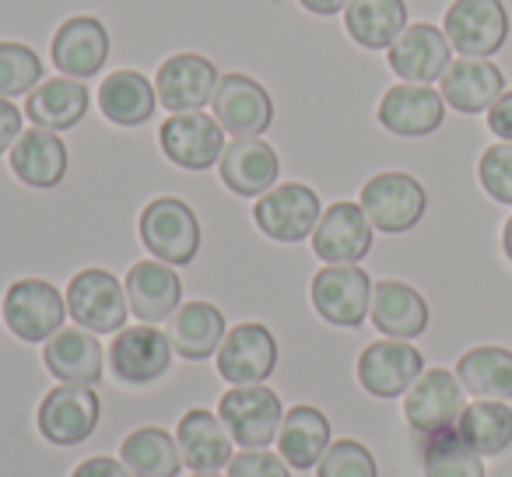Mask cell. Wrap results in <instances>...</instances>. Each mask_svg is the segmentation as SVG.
Segmentation results:
<instances>
[{"label": "cell", "mask_w": 512, "mask_h": 477, "mask_svg": "<svg viewBox=\"0 0 512 477\" xmlns=\"http://www.w3.org/2000/svg\"><path fill=\"white\" fill-rule=\"evenodd\" d=\"M144 250L169 267H186L200 253V221L179 197H155L137 218Z\"/></svg>", "instance_id": "cell-1"}, {"label": "cell", "mask_w": 512, "mask_h": 477, "mask_svg": "<svg viewBox=\"0 0 512 477\" xmlns=\"http://www.w3.org/2000/svg\"><path fill=\"white\" fill-rule=\"evenodd\" d=\"M67 313L74 316L81 330L92 334H120L127 327L130 302L123 281H116L102 267H85L67 285Z\"/></svg>", "instance_id": "cell-2"}, {"label": "cell", "mask_w": 512, "mask_h": 477, "mask_svg": "<svg viewBox=\"0 0 512 477\" xmlns=\"http://www.w3.org/2000/svg\"><path fill=\"white\" fill-rule=\"evenodd\" d=\"M320 197L313 186L306 183H278L274 190H267L264 197H256L253 204V221L256 228L274 239V243H306L313 239L316 225H320Z\"/></svg>", "instance_id": "cell-3"}, {"label": "cell", "mask_w": 512, "mask_h": 477, "mask_svg": "<svg viewBox=\"0 0 512 477\" xmlns=\"http://www.w3.org/2000/svg\"><path fill=\"white\" fill-rule=\"evenodd\" d=\"M313 309L323 323L341 330H355L369 320L372 278L358 264H327L309 288Z\"/></svg>", "instance_id": "cell-4"}, {"label": "cell", "mask_w": 512, "mask_h": 477, "mask_svg": "<svg viewBox=\"0 0 512 477\" xmlns=\"http://www.w3.org/2000/svg\"><path fill=\"white\" fill-rule=\"evenodd\" d=\"M218 418L228 428L232 442H239L242 449H260L278 439V428L285 421V407H281L278 393L264 383L232 386L228 393H221Z\"/></svg>", "instance_id": "cell-5"}, {"label": "cell", "mask_w": 512, "mask_h": 477, "mask_svg": "<svg viewBox=\"0 0 512 477\" xmlns=\"http://www.w3.org/2000/svg\"><path fill=\"white\" fill-rule=\"evenodd\" d=\"M67 299L43 278H22L4 295V323L25 344H46L64 330Z\"/></svg>", "instance_id": "cell-6"}, {"label": "cell", "mask_w": 512, "mask_h": 477, "mask_svg": "<svg viewBox=\"0 0 512 477\" xmlns=\"http://www.w3.org/2000/svg\"><path fill=\"white\" fill-rule=\"evenodd\" d=\"M362 211L372 221V228L386 235L411 232L421 218H425L428 193L407 172H376L369 183L362 186Z\"/></svg>", "instance_id": "cell-7"}, {"label": "cell", "mask_w": 512, "mask_h": 477, "mask_svg": "<svg viewBox=\"0 0 512 477\" xmlns=\"http://www.w3.org/2000/svg\"><path fill=\"white\" fill-rule=\"evenodd\" d=\"M442 32L460 57L491 60L509 39V11L502 0H453Z\"/></svg>", "instance_id": "cell-8"}, {"label": "cell", "mask_w": 512, "mask_h": 477, "mask_svg": "<svg viewBox=\"0 0 512 477\" xmlns=\"http://www.w3.org/2000/svg\"><path fill=\"white\" fill-rule=\"evenodd\" d=\"M211 109H214L211 116L221 123V130L235 137H260V134H267L274 123L271 92L256 78L239 74V71L221 74L218 78Z\"/></svg>", "instance_id": "cell-9"}, {"label": "cell", "mask_w": 512, "mask_h": 477, "mask_svg": "<svg viewBox=\"0 0 512 477\" xmlns=\"http://www.w3.org/2000/svg\"><path fill=\"white\" fill-rule=\"evenodd\" d=\"M463 407H467V390L449 369H425L418 383L404 393V418L421 435L456 428Z\"/></svg>", "instance_id": "cell-10"}, {"label": "cell", "mask_w": 512, "mask_h": 477, "mask_svg": "<svg viewBox=\"0 0 512 477\" xmlns=\"http://www.w3.org/2000/svg\"><path fill=\"white\" fill-rule=\"evenodd\" d=\"M169 334L155 330L151 323L123 327L109 344V369L123 386H151L172 369Z\"/></svg>", "instance_id": "cell-11"}, {"label": "cell", "mask_w": 512, "mask_h": 477, "mask_svg": "<svg viewBox=\"0 0 512 477\" xmlns=\"http://www.w3.org/2000/svg\"><path fill=\"white\" fill-rule=\"evenodd\" d=\"M421 372H425V355L411 341L386 337V341H372L358 355V383L369 397L379 400L404 397L418 383Z\"/></svg>", "instance_id": "cell-12"}, {"label": "cell", "mask_w": 512, "mask_h": 477, "mask_svg": "<svg viewBox=\"0 0 512 477\" xmlns=\"http://www.w3.org/2000/svg\"><path fill=\"white\" fill-rule=\"evenodd\" d=\"M158 144L172 165L186 172H204L221 162L228 141L221 123L200 109V113H172L158 130Z\"/></svg>", "instance_id": "cell-13"}, {"label": "cell", "mask_w": 512, "mask_h": 477, "mask_svg": "<svg viewBox=\"0 0 512 477\" xmlns=\"http://www.w3.org/2000/svg\"><path fill=\"white\" fill-rule=\"evenodd\" d=\"M99 393L92 386H53L39 404V432L53 446H78L99 428Z\"/></svg>", "instance_id": "cell-14"}, {"label": "cell", "mask_w": 512, "mask_h": 477, "mask_svg": "<svg viewBox=\"0 0 512 477\" xmlns=\"http://www.w3.org/2000/svg\"><path fill=\"white\" fill-rule=\"evenodd\" d=\"M218 372L232 386H256L278 369V341L264 323H239L218 348Z\"/></svg>", "instance_id": "cell-15"}, {"label": "cell", "mask_w": 512, "mask_h": 477, "mask_svg": "<svg viewBox=\"0 0 512 477\" xmlns=\"http://www.w3.org/2000/svg\"><path fill=\"white\" fill-rule=\"evenodd\" d=\"M372 221L365 218L362 204L337 200L320 214L313 232V253L323 264H362L372 250Z\"/></svg>", "instance_id": "cell-16"}, {"label": "cell", "mask_w": 512, "mask_h": 477, "mask_svg": "<svg viewBox=\"0 0 512 477\" xmlns=\"http://www.w3.org/2000/svg\"><path fill=\"white\" fill-rule=\"evenodd\" d=\"M386 60H390V71L407 85H432L453 64V46L442 29L418 22L400 32L397 43L386 50Z\"/></svg>", "instance_id": "cell-17"}, {"label": "cell", "mask_w": 512, "mask_h": 477, "mask_svg": "<svg viewBox=\"0 0 512 477\" xmlns=\"http://www.w3.org/2000/svg\"><path fill=\"white\" fill-rule=\"evenodd\" d=\"M218 67L200 53H176L155 74V92L169 113H200L211 106L218 88Z\"/></svg>", "instance_id": "cell-18"}, {"label": "cell", "mask_w": 512, "mask_h": 477, "mask_svg": "<svg viewBox=\"0 0 512 477\" xmlns=\"http://www.w3.org/2000/svg\"><path fill=\"white\" fill-rule=\"evenodd\" d=\"M218 176L235 197H264L278 186L281 158L264 137H232L221 151Z\"/></svg>", "instance_id": "cell-19"}, {"label": "cell", "mask_w": 512, "mask_h": 477, "mask_svg": "<svg viewBox=\"0 0 512 477\" xmlns=\"http://www.w3.org/2000/svg\"><path fill=\"white\" fill-rule=\"evenodd\" d=\"M53 67L67 78H95L109 60V29L92 15H74L53 32L50 43Z\"/></svg>", "instance_id": "cell-20"}, {"label": "cell", "mask_w": 512, "mask_h": 477, "mask_svg": "<svg viewBox=\"0 0 512 477\" xmlns=\"http://www.w3.org/2000/svg\"><path fill=\"white\" fill-rule=\"evenodd\" d=\"M379 123L397 137H428L446 120V102L432 85H400L386 88L376 109Z\"/></svg>", "instance_id": "cell-21"}, {"label": "cell", "mask_w": 512, "mask_h": 477, "mask_svg": "<svg viewBox=\"0 0 512 477\" xmlns=\"http://www.w3.org/2000/svg\"><path fill=\"white\" fill-rule=\"evenodd\" d=\"M127 302L130 313L141 323H165L179 306H183V281L162 260H137L127 271Z\"/></svg>", "instance_id": "cell-22"}, {"label": "cell", "mask_w": 512, "mask_h": 477, "mask_svg": "<svg viewBox=\"0 0 512 477\" xmlns=\"http://www.w3.org/2000/svg\"><path fill=\"white\" fill-rule=\"evenodd\" d=\"M505 92V74L491 60L481 57H460L446 67L439 78V95L446 106H453L463 116L488 113L495 99Z\"/></svg>", "instance_id": "cell-23"}, {"label": "cell", "mask_w": 512, "mask_h": 477, "mask_svg": "<svg viewBox=\"0 0 512 477\" xmlns=\"http://www.w3.org/2000/svg\"><path fill=\"white\" fill-rule=\"evenodd\" d=\"M372 327L393 341H414L428 330V302L418 288L404 281H376L369 306Z\"/></svg>", "instance_id": "cell-24"}, {"label": "cell", "mask_w": 512, "mask_h": 477, "mask_svg": "<svg viewBox=\"0 0 512 477\" xmlns=\"http://www.w3.org/2000/svg\"><path fill=\"white\" fill-rule=\"evenodd\" d=\"M43 365L50 369L53 379L71 386H95L106 372V355L92 330H57L43 348Z\"/></svg>", "instance_id": "cell-25"}, {"label": "cell", "mask_w": 512, "mask_h": 477, "mask_svg": "<svg viewBox=\"0 0 512 477\" xmlns=\"http://www.w3.org/2000/svg\"><path fill=\"white\" fill-rule=\"evenodd\" d=\"M176 442L179 453H183V463L193 470V474H218L221 467L232 463V435L221 425L218 414L204 411V407H193V411L183 414L176 428Z\"/></svg>", "instance_id": "cell-26"}, {"label": "cell", "mask_w": 512, "mask_h": 477, "mask_svg": "<svg viewBox=\"0 0 512 477\" xmlns=\"http://www.w3.org/2000/svg\"><path fill=\"white\" fill-rule=\"evenodd\" d=\"M11 172L32 190H53L67 176V144L57 137V130H22L11 148Z\"/></svg>", "instance_id": "cell-27"}, {"label": "cell", "mask_w": 512, "mask_h": 477, "mask_svg": "<svg viewBox=\"0 0 512 477\" xmlns=\"http://www.w3.org/2000/svg\"><path fill=\"white\" fill-rule=\"evenodd\" d=\"M225 334V313L211 302H183L169 316V344L186 362H204V358L218 355Z\"/></svg>", "instance_id": "cell-28"}, {"label": "cell", "mask_w": 512, "mask_h": 477, "mask_svg": "<svg viewBox=\"0 0 512 477\" xmlns=\"http://www.w3.org/2000/svg\"><path fill=\"white\" fill-rule=\"evenodd\" d=\"M92 95H88L85 81L78 78H50L39 88H32L25 99V120H32V127L43 130H71L85 120Z\"/></svg>", "instance_id": "cell-29"}, {"label": "cell", "mask_w": 512, "mask_h": 477, "mask_svg": "<svg viewBox=\"0 0 512 477\" xmlns=\"http://www.w3.org/2000/svg\"><path fill=\"white\" fill-rule=\"evenodd\" d=\"M330 449V421L320 407L299 404L285 411L278 428V453L292 470H313Z\"/></svg>", "instance_id": "cell-30"}, {"label": "cell", "mask_w": 512, "mask_h": 477, "mask_svg": "<svg viewBox=\"0 0 512 477\" xmlns=\"http://www.w3.org/2000/svg\"><path fill=\"white\" fill-rule=\"evenodd\" d=\"M155 106V81H148L137 71H113L99 85V109L116 127H141L155 116Z\"/></svg>", "instance_id": "cell-31"}, {"label": "cell", "mask_w": 512, "mask_h": 477, "mask_svg": "<svg viewBox=\"0 0 512 477\" xmlns=\"http://www.w3.org/2000/svg\"><path fill=\"white\" fill-rule=\"evenodd\" d=\"M344 29L362 50H390L407 29L404 0H351L344 8Z\"/></svg>", "instance_id": "cell-32"}, {"label": "cell", "mask_w": 512, "mask_h": 477, "mask_svg": "<svg viewBox=\"0 0 512 477\" xmlns=\"http://www.w3.org/2000/svg\"><path fill=\"white\" fill-rule=\"evenodd\" d=\"M456 379L477 400H512V351L498 344L463 351L456 362Z\"/></svg>", "instance_id": "cell-33"}, {"label": "cell", "mask_w": 512, "mask_h": 477, "mask_svg": "<svg viewBox=\"0 0 512 477\" xmlns=\"http://www.w3.org/2000/svg\"><path fill=\"white\" fill-rule=\"evenodd\" d=\"M120 463L134 477H176L183 470V453L179 442L165 428H137L123 439Z\"/></svg>", "instance_id": "cell-34"}, {"label": "cell", "mask_w": 512, "mask_h": 477, "mask_svg": "<svg viewBox=\"0 0 512 477\" xmlns=\"http://www.w3.org/2000/svg\"><path fill=\"white\" fill-rule=\"evenodd\" d=\"M456 435L477 456H498L512 446V407L505 400H474L463 407Z\"/></svg>", "instance_id": "cell-35"}, {"label": "cell", "mask_w": 512, "mask_h": 477, "mask_svg": "<svg viewBox=\"0 0 512 477\" xmlns=\"http://www.w3.org/2000/svg\"><path fill=\"white\" fill-rule=\"evenodd\" d=\"M484 456H477L467 442L449 432L425 435L421 442V474L425 477H484Z\"/></svg>", "instance_id": "cell-36"}, {"label": "cell", "mask_w": 512, "mask_h": 477, "mask_svg": "<svg viewBox=\"0 0 512 477\" xmlns=\"http://www.w3.org/2000/svg\"><path fill=\"white\" fill-rule=\"evenodd\" d=\"M46 64L25 43H0V99H18L43 85Z\"/></svg>", "instance_id": "cell-37"}, {"label": "cell", "mask_w": 512, "mask_h": 477, "mask_svg": "<svg viewBox=\"0 0 512 477\" xmlns=\"http://www.w3.org/2000/svg\"><path fill=\"white\" fill-rule=\"evenodd\" d=\"M316 477H379V467L358 439H337L316 463Z\"/></svg>", "instance_id": "cell-38"}, {"label": "cell", "mask_w": 512, "mask_h": 477, "mask_svg": "<svg viewBox=\"0 0 512 477\" xmlns=\"http://www.w3.org/2000/svg\"><path fill=\"white\" fill-rule=\"evenodd\" d=\"M477 179H481L484 193L498 204L512 207V144L498 141L477 162Z\"/></svg>", "instance_id": "cell-39"}, {"label": "cell", "mask_w": 512, "mask_h": 477, "mask_svg": "<svg viewBox=\"0 0 512 477\" xmlns=\"http://www.w3.org/2000/svg\"><path fill=\"white\" fill-rule=\"evenodd\" d=\"M228 477H292V467L281 460V453L260 446L235 453L232 463H228Z\"/></svg>", "instance_id": "cell-40"}, {"label": "cell", "mask_w": 512, "mask_h": 477, "mask_svg": "<svg viewBox=\"0 0 512 477\" xmlns=\"http://www.w3.org/2000/svg\"><path fill=\"white\" fill-rule=\"evenodd\" d=\"M22 109L11 99H0V155L15 148V141L22 137Z\"/></svg>", "instance_id": "cell-41"}, {"label": "cell", "mask_w": 512, "mask_h": 477, "mask_svg": "<svg viewBox=\"0 0 512 477\" xmlns=\"http://www.w3.org/2000/svg\"><path fill=\"white\" fill-rule=\"evenodd\" d=\"M488 130L498 137V141L512 144V88H505L495 99V106L488 109Z\"/></svg>", "instance_id": "cell-42"}, {"label": "cell", "mask_w": 512, "mask_h": 477, "mask_svg": "<svg viewBox=\"0 0 512 477\" xmlns=\"http://www.w3.org/2000/svg\"><path fill=\"white\" fill-rule=\"evenodd\" d=\"M71 477H134L120 460H109V456H92V460L78 463Z\"/></svg>", "instance_id": "cell-43"}, {"label": "cell", "mask_w": 512, "mask_h": 477, "mask_svg": "<svg viewBox=\"0 0 512 477\" xmlns=\"http://www.w3.org/2000/svg\"><path fill=\"white\" fill-rule=\"evenodd\" d=\"M299 4L309 11V15L330 18V15H344V8H348L351 0H299Z\"/></svg>", "instance_id": "cell-44"}, {"label": "cell", "mask_w": 512, "mask_h": 477, "mask_svg": "<svg viewBox=\"0 0 512 477\" xmlns=\"http://www.w3.org/2000/svg\"><path fill=\"white\" fill-rule=\"evenodd\" d=\"M502 250H505V257H509V264H512V218L505 221V228H502Z\"/></svg>", "instance_id": "cell-45"}, {"label": "cell", "mask_w": 512, "mask_h": 477, "mask_svg": "<svg viewBox=\"0 0 512 477\" xmlns=\"http://www.w3.org/2000/svg\"><path fill=\"white\" fill-rule=\"evenodd\" d=\"M193 477H221V474H193Z\"/></svg>", "instance_id": "cell-46"}]
</instances>
